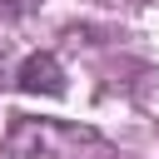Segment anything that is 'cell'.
<instances>
[{"instance_id":"obj_1","label":"cell","mask_w":159,"mask_h":159,"mask_svg":"<svg viewBox=\"0 0 159 159\" xmlns=\"http://www.w3.org/2000/svg\"><path fill=\"white\" fill-rule=\"evenodd\" d=\"M15 84H20L25 94H50V99H60V94H65V65H60L50 50H35V55L15 70Z\"/></svg>"}]
</instances>
